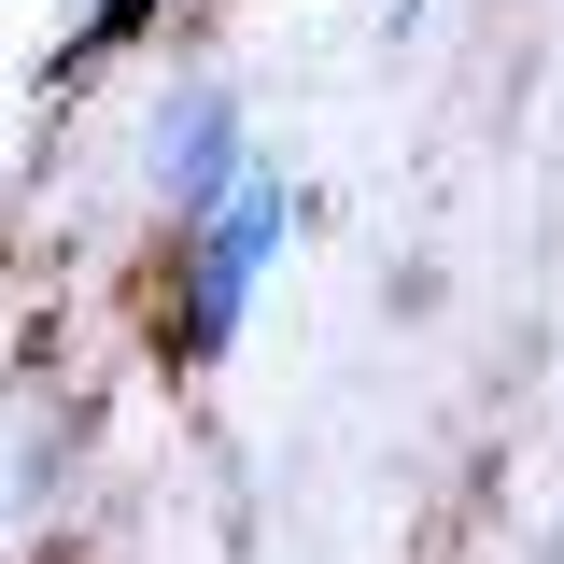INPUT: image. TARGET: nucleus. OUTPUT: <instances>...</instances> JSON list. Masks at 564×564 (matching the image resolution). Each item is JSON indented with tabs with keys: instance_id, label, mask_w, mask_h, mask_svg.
<instances>
[{
	"instance_id": "f257e3e1",
	"label": "nucleus",
	"mask_w": 564,
	"mask_h": 564,
	"mask_svg": "<svg viewBox=\"0 0 564 564\" xmlns=\"http://www.w3.org/2000/svg\"><path fill=\"white\" fill-rule=\"evenodd\" d=\"M269 240H282V184H226L198 226V269H184V339H226L240 325V296H254V269H269Z\"/></svg>"
},
{
	"instance_id": "f03ea898",
	"label": "nucleus",
	"mask_w": 564,
	"mask_h": 564,
	"mask_svg": "<svg viewBox=\"0 0 564 564\" xmlns=\"http://www.w3.org/2000/svg\"><path fill=\"white\" fill-rule=\"evenodd\" d=\"M226 198V99H184L170 128V212H212Z\"/></svg>"
}]
</instances>
